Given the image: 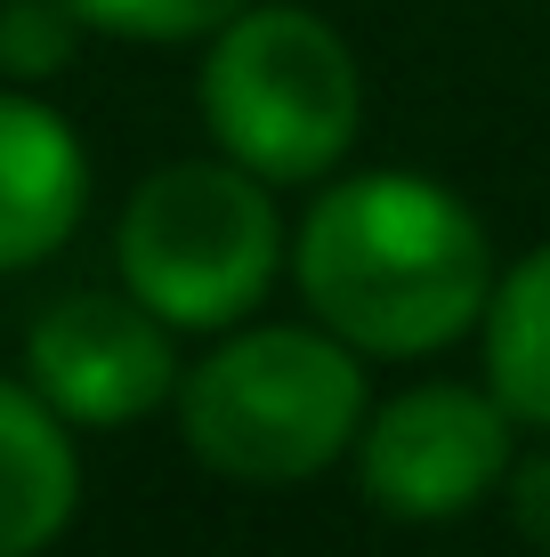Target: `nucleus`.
I'll return each instance as SVG.
<instances>
[{"label":"nucleus","mask_w":550,"mask_h":557,"mask_svg":"<svg viewBox=\"0 0 550 557\" xmlns=\"http://www.w3.org/2000/svg\"><path fill=\"white\" fill-rule=\"evenodd\" d=\"M292 283L356 356H438L478 332L494 299V251L453 186L365 170L308 202L292 235Z\"/></svg>","instance_id":"nucleus-1"},{"label":"nucleus","mask_w":550,"mask_h":557,"mask_svg":"<svg viewBox=\"0 0 550 557\" xmlns=\"http://www.w3.org/2000/svg\"><path fill=\"white\" fill-rule=\"evenodd\" d=\"M186 453L235 485H308L365 429V363L325 323H268L219 339L179 380Z\"/></svg>","instance_id":"nucleus-2"},{"label":"nucleus","mask_w":550,"mask_h":557,"mask_svg":"<svg viewBox=\"0 0 550 557\" xmlns=\"http://www.w3.org/2000/svg\"><path fill=\"white\" fill-rule=\"evenodd\" d=\"M203 122L227 162H243L268 186L325 178L365 122L356 49L308 9L227 16L203 57Z\"/></svg>","instance_id":"nucleus-3"},{"label":"nucleus","mask_w":550,"mask_h":557,"mask_svg":"<svg viewBox=\"0 0 550 557\" xmlns=\"http://www.w3.org/2000/svg\"><path fill=\"white\" fill-rule=\"evenodd\" d=\"M122 292L155 307L170 332H227L276 283L283 226L268 178L243 162H170L122 202L113 226Z\"/></svg>","instance_id":"nucleus-4"},{"label":"nucleus","mask_w":550,"mask_h":557,"mask_svg":"<svg viewBox=\"0 0 550 557\" xmlns=\"http://www.w3.org/2000/svg\"><path fill=\"white\" fill-rule=\"evenodd\" d=\"M510 460L518 453H510L502 396L462 388V380L396 388L356 429V485L372 509L405 517V525H445V517L478 509L510 476Z\"/></svg>","instance_id":"nucleus-5"},{"label":"nucleus","mask_w":550,"mask_h":557,"mask_svg":"<svg viewBox=\"0 0 550 557\" xmlns=\"http://www.w3.org/2000/svg\"><path fill=\"white\" fill-rule=\"evenodd\" d=\"M25 372L65 420L82 429H130V420L162 412L179 396V356H170V323L138 299L113 292H73L41 307L25 339Z\"/></svg>","instance_id":"nucleus-6"},{"label":"nucleus","mask_w":550,"mask_h":557,"mask_svg":"<svg viewBox=\"0 0 550 557\" xmlns=\"http://www.w3.org/2000/svg\"><path fill=\"white\" fill-rule=\"evenodd\" d=\"M89 202V153L25 89H0V275L49 259L57 243L82 226Z\"/></svg>","instance_id":"nucleus-7"},{"label":"nucleus","mask_w":550,"mask_h":557,"mask_svg":"<svg viewBox=\"0 0 550 557\" xmlns=\"http://www.w3.org/2000/svg\"><path fill=\"white\" fill-rule=\"evenodd\" d=\"M73 502H82V460L65 445V412L41 388L0 380V557L49 549Z\"/></svg>","instance_id":"nucleus-8"},{"label":"nucleus","mask_w":550,"mask_h":557,"mask_svg":"<svg viewBox=\"0 0 550 557\" xmlns=\"http://www.w3.org/2000/svg\"><path fill=\"white\" fill-rule=\"evenodd\" d=\"M486 388L510 420L550 429V243L526 251L486 299Z\"/></svg>","instance_id":"nucleus-9"},{"label":"nucleus","mask_w":550,"mask_h":557,"mask_svg":"<svg viewBox=\"0 0 550 557\" xmlns=\"http://www.w3.org/2000/svg\"><path fill=\"white\" fill-rule=\"evenodd\" d=\"M89 33H122V41H203L252 0H65Z\"/></svg>","instance_id":"nucleus-10"},{"label":"nucleus","mask_w":550,"mask_h":557,"mask_svg":"<svg viewBox=\"0 0 550 557\" xmlns=\"http://www.w3.org/2000/svg\"><path fill=\"white\" fill-rule=\"evenodd\" d=\"M73 41H82V16L65 0H0V73L41 82L73 57Z\"/></svg>","instance_id":"nucleus-11"},{"label":"nucleus","mask_w":550,"mask_h":557,"mask_svg":"<svg viewBox=\"0 0 550 557\" xmlns=\"http://www.w3.org/2000/svg\"><path fill=\"white\" fill-rule=\"evenodd\" d=\"M502 493H510V525H518L526 542H535V549L550 557V453H535V460H510Z\"/></svg>","instance_id":"nucleus-12"}]
</instances>
